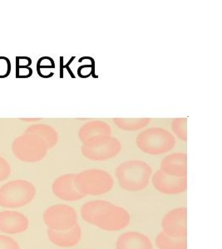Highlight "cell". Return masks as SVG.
Masks as SVG:
<instances>
[{"mask_svg": "<svg viewBox=\"0 0 222 249\" xmlns=\"http://www.w3.org/2000/svg\"><path fill=\"white\" fill-rule=\"evenodd\" d=\"M10 60L6 57H0V78H6L11 73Z\"/></svg>", "mask_w": 222, "mask_h": 249, "instance_id": "25", "label": "cell"}, {"mask_svg": "<svg viewBox=\"0 0 222 249\" xmlns=\"http://www.w3.org/2000/svg\"><path fill=\"white\" fill-rule=\"evenodd\" d=\"M163 232L172 238H187V210L177 208L168 212L162 221Z\"/></svg>", "mask_w": 222, "mask_h": 249, "instance_id": "9", "label": "cell"}, {"mask_svg": "<svg viewBox=\"0 0 222 249\" xmlns=\"http://www.w3.org/2000/svg\"><path fill=\"white\" fill-rule=\"evenodd\" d=\"M43 222L51 230H69L77 224V213L68 204H55L44 211Z\"/></svg>", "mask_w": 222, "mask_h": 249, "instance_id": "7", "label": "cell"}, {"mask_svg": "<svg viewBox=\"0 0 222 249\" xmlns=\"http://www.w3.org/2000/svg\"><path fill=\"white\" fill-rule=\"evenodd\" d=\"M187 118H174L171 122L173 133L183 142H187Z\"/></svg>", "mask_w": 222, "mask_h": 249, "instance_id": "21", "label": "cell"}, {"mask_svg": "<svg viewBox=\"0 0 222 249\" xmlns=\"http://www.w3.org/2000/svg\"><path fill=\"white\" fill-rule=\"evenodd\" d=\"M121 150V142L110 136L83 144L81 151L83 156L90 160L103 161L116 157Z\"/></svg>", "mask_w": 222, "mask_h": 249, "instance_id": "6", "label": "cell"}, {"mask_svg": "<svg viewBox=\"0 0 222 249\" xmlns=\"http://www.w3.org/2000/svg\"><path fill=\"white\" fill-rule=\"evenodd\" d=\"M36 196V188L27 180L16 179L0 187V206L18 209L31 203Z\"/></svg>", "mask_w": 222, "mask_h": 249, "instance_id": "3", "label": "cell"}, {"mask_svg": "<svg viewBox=\"0 0 222 249\" xmlns=\"http://www.w3.org/2000/svg\"><path fill=\"white\" fill-rule=\"evenodd\" d=\"M111 203L106 200H93L83 204L81 208L82 218L88 224L95 225L100 214L111 205Z\"/></svg>", "mask_w": 222, "mask_h": 249, "instance_id": "18", "label": "cell"}, {"mask_svg": "<svg viewBox=\"0 0 222 249\" xmlns=\"http://www.w3.org/2000/svg\"><path fill=\"white\" fill-rule=\"evenodd\" d=\"M151 183L155 190L164 195H179L186 191L187 177H175L167 176L162 171H157L151 178Z\"/></svg>", "mask_w": 222, "mask_h": 249, "instance_id": "10", "label": "cell"}, {"mask_svg": "<svg viewBox=\"0 0 222 249\" xmlns=\"http://www.w3.org/2000/svg\"><path fill=\"white\" fill-rule=\"evenodd\" d=\"M48 238L52 244L61 248L76 246L82 238V230L78 224L66 230H54L48 229Z\"/></svg>", "mask_w": 222, "mask_h": 249, "instance_id": "13", "label": "cell"}, {"mask_svg": "<svg viewBox=\"0 0 222 249\" xmlns=\"http://www.w3.org/2000/svg\"><path fill=\"white\" fill-rule=\"evenodd\" d=\"M11 174V167L5 159L0 156V182L4 181Z\"/></svg>", "mask_w": 222, "mask_h": 249, "instance_id": "26", "label": "cell"}, {"mask_svg": "<svg viewBox=\"0 0 222 249\" xmlns=\"http://www.w3.org/2000/svg\"><path fill=\"white\" fill-rule=\"evenodd\" d=\"M24 133L34 134L45 142L49 149L55 147L57 144L58 136L55 128L49 124H32L24 130Z\"/></svg>", "mask_w": 222, "mask_h": 249, "instance_id": "17", "label": "cell"}, {"mask_svg": "<svg viewBox=\"0 0 222 249\" xmlns=\"http://www.w3.org/2000/svg\"><path fill=\"white\" fill-rule=\"evenodd\" d=\"M21 121H23V122H37V121H40L39 118H27V119H20Z\"/></svg>", "mask_w": 222, "mask_h": 249, "instance_id": "27", "label": "cell"}, {"mask_svg": "<svg viewBox=\"0 0 222 249\" xmlns=\"http://www.w3.org/2000/svg\"><path fill=\"white\" fill-rule=\"evenodd\" d=\"M130 214L123 207L111 204L97 218L95 225L105 231H118L130 224Z\"/></svg>", "mask_w": 222, "mask_h": 249, "instance_id": "8", "label": "cell"}, {"mask_svg": "<svg viewBox=\"0 0 222 249\" xmlns=\"http://www.w3.org/2000/svg\"><path fill=\"white\" fill-rule=\"evenodd\" d=\"M75 184L84 196H97L110 192L113 188L114 180L105 170L90 169L76 175Z\"/></svg>", "mask_w": 222, "mask_h": 249, "instance_id": "4", "label": "cell"}, {"mask_svg": "<svg viewBox=\"0 0 222 249\" xmlns=\"http://www.w3.org/2000/svg\"><path fill=\"white\" fill-rule=\"evenodd\" d=\"M151 241L141 232H128L117 240V249H152Z\"/></svg>", "mask_w": 222, "mask_h": 249, "instance_id": "16", "label": "cell"}, {"mask_svg": "<svg viewBox=\"0 0 222 249\" xmlns=\"http://www.w3.org/2000/svg\"><path fill=\"white\" fill-rule=\"evenodd\" d=\"M32 60L30 57L27 62H23V57H16V78H29L33 74L30 68Z\"/></svg>", "mask_w": 222, "mask_h": 249, "instance_id": "22", "label": "cell"}, {"mask_svg": "<svg viewBox=\"0 0 222 249\" xmlns=\"http://www.w3.org/2000/svg\"><path fill=\"white\" fill-rule=\"evenodd\" d=\"M156 244L159 249H187L186 238H172L163 231L157 235Z\"/></svg>", "mask_w": 222, "mask_h": 249, "instance_id": "20", "label": "cell"}, {"mask_svg": "<svg viewBox=\"0 0 222 249\" xmlns=\"http://www.w3.org/2000/svg\"><path fill=\"white\" fill-rule=\"evenodd\" d=\"M136 144L141 151L151 156H159L171 151L176 145V139L168 130L152 127L141 131Z\"/></svg>", "mask_w": 222, "mask_h": 249, "instance_id": "2", "label": "cell"}, {"mask_svg": "<svg viewBox=\"0 0 222 249\" xmlns=\"http://www.w3.org/2000/svg\"><path fill=\"white\" fill-rule=\"evenodd\" d=\"M0 249H20L17 241L7 235H0Z\"/></svg>", "mask_w": 222, "mask_h": 249, "instance_id": "23", "label": "cell"}, {"mask_svg": "<svg viewBox=\"0 0 222 249\" xmlns=\"http://www.w3.org/2000/svg\"><path fill=\"white\" fill-rule=\"evenodd\" d=\"M55 62L53 58L49 57H43L38 59L37 62V71L39 75L44 69H55Z\"/></svg>", "mask_w": 222, "mask_h": 249, "instance_id": "24", "label": "cell"}, {"mask_svg": "<svg viewBox=\"0 0 222 249\" xmlns=\"http://www.w3.org/2000/svg\"><path fill=\"white\" fill-rule=\"evenodd\" d=\"M115 125L124 131H137L143 130L150 124V118H114Z\"/></svg>", "mask_w": 222, "mask_h": 249, "instance_id": "19", "label": "cell"}, {"mask_svg": "<svg viewBox=\"0 0 222 249\" xmlns=\"http://www.w3.org/2000/svg\"><path fill=\"white\" fill-rule=\"evenodd\" d=\"M49 147L43 140L34 134L23 133L13 142L12 151L18 160L36 163L45 158Z\"/></svg>", "mask_w": 222, "mask_h": 249, "instance_id": "5", "label": "cell"}, {"mask_svg": "<svg viewBox=\"0 0 222 249\" xmlns=\"http://www.w3.org/2000/svg\"><path fill=\"white\" fill-rule=\"evenodd\" d=\"M160 171L167 176L185 177L187 176V155L178 152L166 156L161 162Z\"/></svg>", "mask_w": 222, "mask_h": 249, "instance_id": "15", "label": "cell"}, {"mask_svg": "<svg viewBox=\"0 0 222 249\" xmlns=\"http://www.w3.org/2000/svg\"><path fill=\"white\" fill-rule=\"evenodd\" d=\"M29 220L22 213L12 210L0 212V232L7 234H18L29 229Z\"/></svg>", "mask_w": 222, "mask_h": 249, "instance_id": "12", "label": "cell"}, {"mask_svg": "<svg viewBox=\"0 0 222 249\" xmlns=\"http://www.w3.org/2000/svg\"></svg>", "mask_w": 222, "mask_h": 249, "instance_id": "28", "label": "cell"}, {"mask_svg": "<svg viewBox=\"0 0 222 249\" xmlns=\"http://www.w3.org/2000/svg\"><path fill=\"white\" fill-rule=\"evenodd\" d=\"M152 170L145 161L133 160L123 162L117 166L115 175L120 187L131 192H137L147 188Z\"/></svg>", "mask_w": 222, "mask_h": 249, "instance_id": "1", "label": "cell"}, {"mask_svg": "<svg viewBox=\"0 0 222 249\" xmlns=\"http://www.w3.org/2000/svg\"><path fill=\"white\" fill-rule=\"evenodd\" d=\"M111 126L103 121L87 122L81 126L78 131V138L83 144L103 139L111 136Z\"/></svg>", "mask_w": 222, "mask_h": 249, "instance_id": "14", "label": "cell"}, {"mask_svg": "<svg viewBox=\"0 0 222 249\" xmlns=\"http://www.w3.org/2000/svg\"><path fill=\"white\" fill-rule=\"evenodd\" d=\"M75 174H67L56 178L52 190L55 196L64 201H77L85 196L77 190L75 184Z\"/></svg>", "mask_w": 222, "mask_h": 249, "instance_id": "11", "label": "cell"}]
</instances>
